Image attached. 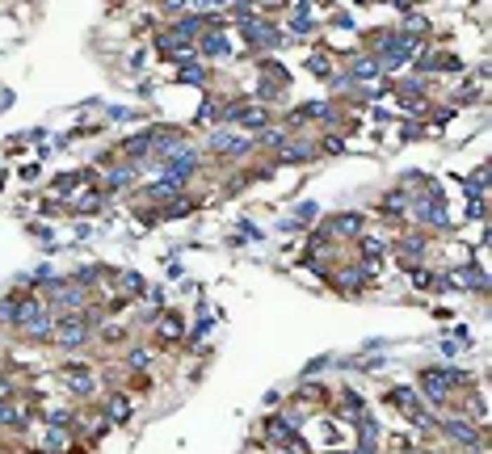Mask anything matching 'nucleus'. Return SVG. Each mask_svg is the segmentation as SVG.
Returning a JSON list of instances; mask_svg holds the SVG:
<instances>
[{
	"mask_svg": "<svg viewBox=\"0 0 492 454\" xmlns=\"http://www.w3.org/2000/svg\"><path fill=\"white\" fill-rule=\"evenodd\" d=\"M181 80H206V72L194 63V67H185V72H181Z\"/></svg>",
	"mask_w": 492,
	"mask_h": 454,
	"instance_id": "obj_17",
	"label": "nucleus"
},
{
	"mask_svg": "<svg viewBox=\"0 0 492 454\" xmlns=\"http://www.w3.org/2000/svg\"><path fill=\"white\" fill-rule=\"evenodd\" d=\"M160 333H164L168 341H177V337H181V320H177V316H168V320L160 324Z\"/></svg>",
	"mask_w": 492,
	"mask_h": 454,
	"instance_id": "obj_14",
	"label": "nucleus"
},
{
	"mask_svg": "<svg viewBox=\"0 0 492 454\" xmlns=\"http://www.w3.org/2000/svg\"><path fill=\"white\" fill-rule=\"evenodd\" d=\"M63 446H67L63 434H46V446H42V450H63Z\"/></svg>",
	"mask_w": 492,
	"mask_h": 454,
	"instance_id": "obj_15",
	"label": "nucleus"
},
{
	"mask_svg": "<svg viewBox=\"0 0 492 454\" xmlns=\"http://www.w3.org/2000/svg\"><path fill=\"white\" fill-rule=\"evenodd\" d=\"M333 232H341V236H358V232H362V215H337V219H333Z\"/></svg>",
	"mask_w": 492,
	"mask_h": 454,
	"instance_id": "obj_7",
	"label": "nucleus"
},
{
	"mask_svg": "<svg viewBox=\"0 0 492 454\" xmlns=\"http://www.w3.org/2000/svg\"><path fill=\"white\" fill-rule=\"evenodd\" d=\"M421 387H425V396H430V400H438V404H442V400H446V379H442V375H438V370H430V375H425V383H421Z\"/></svg>",
	"mask_w": 492,
	"mask_h": 454,
	"instance_id": "obj_6",
	"label": "nucleus"
},
{
	"mask_svg": "<svg viewBox=\"0 0 492 454\" xmlns=\"http://www.w3.org/2000/svg\"><path fill=\"white\" fill-rule=\"evenodd\" d=\"M131 177H135L131 164H126V168H114V173H109V185H114V189H118V185H131Z\"/></svg>",
	"mask_w": 492,
	"mask_h": 454,
	"instance_id": "obj_13",
	"label": "nucleus"
},
{
	"mask_svg": "<svg viewBox=\"0 0 492 454\" xmlns=\"http://www.w3.org/2000/svg\"><path fill=\"white\" fill-rule=\"evenodd\" d=\"M51 337L59 341V349H76V345H84V341H88V316H84V320H80V316H59Z\"/></svg>",
	"mask_w": 492,
	"mask_h": 454,
	"instance_id": "obj_1",
	"label": "nucleus"
},
{
	"mask_svg": "<svg viewBox=\"0 0 492 454\" xmlns=\"http://www.w3.org/2000/svg\"><path fill=\"white\" fill-rule=\"evenodd\" d=\"M413 51H417L413 38H387V63H400V59H408Z\"/></svg>",
	"mask_w": 492,
	"mask_h": 454,
	"instance_id": "obj_2",
	"label": "nucleus"
},
{
	"mask_svg": "<svg viewBox=\"0 0 492 454\" xmlns=\"http://www.w3.org/2000/svg\"><path fill=\"white\" fill-rule=\"evenodd\" d=\"M446 434H451V438H459V442H472V446H484V438H480V434H476V429H472L467 421H451V425H446Z\"/></svg>",
	"mask_w": 492,
	"mask_h": 454,
	"instance_id": "obj_4",
	"label": "nucleus"
},
{
	"mask_svg": "<svg viewBox=\"0 0 492 454\" xmlns=\"http://www.w3.org/2000/svg\"><path fill=\"white\" fill-rule=\"evenodd\" d=\"M215 152L240 156V152H248V139H240V135H219V139H215Z\"/></svg>",
	"mask_w": 492,
	"mask_h": 454,
	"instance_id": "obj_5",
	"label": "nucleus"
},
{
	"mask_svg": "<svg viewBox=\"0 0 492 454\" xmlns=\"http://www.w3.org/2000/svg\"><path fill=\"white\" fill-rule=\"evenodd\" d=\"M67 387H72L76 396H88V392H93V375H88V370H72V375H67Z\"/></svg>",
	"mask_w": 492,
	"mask_h": 454,
	"instance_id": "obj_8",
	"label": "nucleus"
},
{
	"mask_svg": "<svg viewBox=\"0 0 492 454\" xmlns=\"http://www.w3.org/2000/svg\"><path fill=\"white\" fill-rule=\"evenodd\" d=\"M105 413H109V421H126V417H131V404H126L122 396H114V400L105 404Z\"/></svg>",
	"mask_w": 492,
	"mask_h": 454,
	"instance_id": "obj_10",
	"label": "nucleus"
},
{
	"mask_svg": "<svg viewBox=\"0 0 492 454\" xmlns=\"http://www.w3.org/2000/svg\"><path fill=\"white\" fill-rule=\"evenodd\" d=\"M147 362H152L147 349H131V366H147Z\"/></svg>",
	"mask_w": 492,
	"mask_h": 454,
	"instance_id": "obj_16",
	"label": "nucleus"
},
{
	"mask_svg": "<svg viewBox=\"0 0 492 454\" xmlns=\"http://www.w3.org/2000/svg\"><path fill=\"white\" fill-rule=\"evenodd\" d=\"M80 303H84V291H80V286H67V291L55 295V312H51V316H59L63 307H80Z\"/></svg>",
	"mask_w": 492,
	"mask_h": 454,
	"instance_id": "obj_3",
	"label": "nucleus"
},
{
	"mask_svg": "<svg viewBox=\"0 0 492 454\" xmlns=\"http://www.w3.org/2000/svg\"><path fill=\"white\" fill-rule=\"evenodd\" d=\"M202 51H206V55H223V51H227V38H223V34H206V38H202Z\"/></svg>",
	"mask_w": 492,
	"mask_h": 454,
	"instance_id": "obj_11",
	"label": "nucleus"
},
{
	"mask_svg": "<svg viewBox=\"0 0 492 454\" xmlns=\"http://www.w3.org/2000/svg\"><path fill=\"white\" fill-rule=\"evenodd\" d=\"M421 219H425V223H438V227L451 223V219L442 215V202H421Z\"/></svg>",
	"mask_w": 492,
	"mask_h": 454,
	"instance_id": "obj_9",
	"label": "nucleus"
},
{
	"mask_svg": "<svg viewBox=\"0 0 492 454\" xmlns=\"http://www.w3.org/2000/svg\"><path fill=\"white\" fill-rule=\"evenodd\" d=\"M0 425H13V404L8 400H0Z\"/></svg>",
	"mask_w": 492,
	"mask_h": 454,
	"instance_id": "obj_18",
	"label": "nucleus"
},
{
	"mask_svg": "<svg viewBox=\"0 0 492 454\" xmlns=\"http://www.w3.org/2000/svg\"><path fill=\"white\" fill-rule=\"evenodd\" d=\"M375 72H379V63H375V59H358V63H354V76H358V80H371Z\"/></svg>",
	"mask_w": 492,
	"mask_h": 454,
	"instance_id": "obj_12",
	"label": "nucleus"
}]
</instances>
